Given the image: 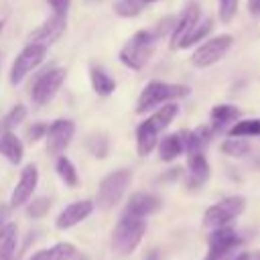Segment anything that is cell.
Segmentation results:
<instances>
[{
    "instance_id": "cell-32",
    "label": "cell",
    "mask_w": 260,
    "mask_h": 260,
    "mask_svg": "<svg viewBox=\"0 0 260 260\" xmlns=\"http://www.w3.org/2000/svg\"><path fill=\"white\" fill-rule=\"evenodd\" d=\"M49 207H51V201L47 197H37L26 205V215L32 219H41L49 211Z\"/></svg>"
},
{
    "instance_id": "cell-8",
    "label": "cell",
    "mask_w": 260,
    "mask_h": 260,
    "mask_svg": "<svg viewBox=\"0 0 260 260\" xmlns=\"http://www.w3.org/2000/svg\"><path fill=\"white\" fill-rule=\"evenodd\" d=\"M65 75L67 71L63 67H53V69H45L37 79L35 83L30 85V98L37 106H45L49 104L57 91L61 89L63 81H65Z\"/></svg>"
},
{
    "instance_id": "cell-44",
    "label": "cell",
    "mask_w": 260,
    "mask_h": 260,
    "mask_svg": "<svg viewBox=\"0 0 260 260\" xmlns=\"http://www.w3.org/2000/svg\"><path fill=\"white\" fill-rule=\"evenodd\" d=\"M0 65H2V55H0Z\"/></svg>"
},
{
    "instance_id": "cell-42",
    "label": "cell",
    "mask_w": 260,
    "mask_h": 260,
    "mask_svg": "<svg viewBox=\"0 0 260 260\" xmlns=\"http://www.w3.org/2000/svg\"><path fill=\"white\" fill-rule=\"evenodd\" d=\"M144 2H146V4H148V2H156V0H144Z\"/></svg>"
},
{
    "instance_id": "cell-40",
    "label": "cell",
    "mask_w": 260,
    "mask_h": 260,
    "mask_svg": "<svg viewBox=\"0 0 260 260\" xmlns=\"http://www.w3.org/2000/svg\"><path fill=\"white\" fill-rule=\"evenodd\" d=\"M250 260H260V250H256V252H250Z\"/></svg>"
},
{
    "instance_id": "cell-34",
    "label": "cell",
    "mask_w": 260,
    "mask_h": 260,
    "mask_svg": "<svg viewBox=\"0 0 260 260\" xmlns=\"http://www.w3.org/2000/svg\"><path fill=\"white\" fill-rule=\"evenodd\" d=\"M47 124H43V122H37V124H32L28 130H26V136H28V140L30 142H37V140H41V138H45V134H47Z\"/></svg>"
},
{
    "instance_id": "cell-39",
    "label": "cell",
    "mask_w": 260,
    "mask_h": 260,
    "mask_svg": "<svg viewBox=\"0 0 260 260\" xmlns=\"http://www.w3.org/2000/svg\"><path fill=\"white\" fill-rule=\"evenodd\" d=\"M144 260H158V252H156V250H150L148 256H146Z\"/></svg>"
},
{
    "instance_id": "cell-2",
    "label": "cell",
    "mask_w": 260,
    "mask_h": 260,
    "mask_svg": "<svg viewBox=\"0 0 260 260\" xmlns=\"http://www.w3.org/2000/svg\"><path fill=\"white\" fill-rule=\"evenodd\" d=\"M154 43H156V37H154L152 30H138L120 49L118 57L128 69L138 71L148 63V59H150V55L154 51Z\"/></svg>"
},
{
    "instance_id": "cell-22",
    "label": "cell",
    "mask_w": 260,
    "mask_h": 260,
    "mask_svg": "<svg viewBox=\"0 0 260 260\" xmlns=\"http://www.w3.org/2000/svg\"><path fill=\"white\" fill-rule=\"evenodd\" d=\"M16 242H18V228L16 223L8 221L0 230V260H14Z\"/></svg>"
},
{
    "instance_id": "cell-36",
    "label": "cell",
    "mask_w": 260,
    "mask_h": 260,
    "mask_svg": "<svg viewBox=\"0 0 260 260\" xmlns=\"http://www.w3.org/2000/svg\"><path fill=\"white\" fill-rule=\"evenodd\" d=\"M10 205H6V203H0V230L8 223V217H10Z\"/></svg>"
},
{
    "instance_id": "cell-12",
    "label": "cell",
    "mask_w": 260,
    "mask_h": 260,
    "mask_svg": "<svg viewBox=\"0 0 260 260\" xmlns=\"http://www.w3.org/2000/svg\"><path fill=\"white\" fill-rule=\"evenodd\" d=\"M39 183V171L35 165H26L22 171H20V177H18V183L10 195V207H18V205H24L28 203V199L32 197V191Z\"/></svg>"
},
{
    "instance_id": "cell-9",
    "label": "cell",
    "mask_w": 260,
    "mask_h": 260,
    "mask_svg": "<svg viewBox=\"0 0 260 260\" xmlns=\"http://www.w3.org/2000/svg\"><path fill=\"white\" fill-rule=\"evenodd\" d=\"M45 53H47V47H43V45H30V43H28V45L16 55V59H14V63H12V67H10V83H12V85L20 83L32 69H37V67L43 63Z\"/></svg>"
},
{
    "instance_id": "cell-26",
    "label": "cell",
    "mask_w": 260,
    "mask_h": 260,
    "mask_svg": "<svg viewBox=\"0 0 260 260\" xmlns=\"http://www.w3.org/2000/svg\"><path fill=\"white\" fill-rule=\"evenodd\" d=\"M177 114H179V106H177L175 102H167V104L158 106V108L154 110V114H152L148 120L158 128V132H162V130L175 120Z\"/></svg>"
},
{
    "instance_id": "cell-18",
    "label": "cell",
    "mask_w": 260,
    "mask_h": 260,
    "mask_svg": "<svg viewBox=\"0 0 260 260\" xmlns=\"http://www.w3.org/2000/svg\"><path fill=\"white\" fill-rule=\"evenodd\" d=\"M187 167H189V187H199L209 177V162L205 152H187Z\"/></svg>"
},
{
    "instance_id": "cell-25",
    "label": "cell",
    "mask_w": 260,
    "mask_h": 260,
    "mask_svg": "<svg viewBox=\"0 0 260 260\" xmlns=\"http://www.w3.org/2000/svg\"><path fill=\"white\" fill-rule=\"evenodd\" d=\"M211 30H213V20H211V18H203V20H199V22L191 28V32L181 41L179 49H189V47L197 45L199 41H205V39L209 37Z\"/></svg>"
},
{
    "instance_id": "cell-11",
    "label": "cell",
    "mask_w": 260,
    "mask_h": 260,
    "mask_svg": "<svg viewBox=\"0 0 260 260\" xmlns=\"http://www.w3.org/2000/svg\"><path fill=\"white\" fill-rule=\"evenodd\" d=\"M65 26H67V14H55V12H53V16H51L49 20H45L39 28H35V30L26 37V41H28L30 45L49 47V45H53V43L65 32Z\"/></svg>"
},
{
    "instance_id": "cell-38",
    "label": "cell",
    "mask_w": 260,
    "mask_h": 260,
    "mask_svg": "<svg viewBox=\"0 0 260 260\" xmlns=\"http://www.w3.org/2000/svg\"><path fill=\"white\" fill-rule=\"evenodd\" d=\"M230 260H250V252H238V254H234Z\"/></svg>"
},
{
    "instance_id": "cell-15",
    "label": "cell",
    "mask_w": 260,
    "mask_h": 260,
    "mask_svg": "<svg viewBox=\"0 0 260 260\" xmlns=\"http://www.w3.org/2000/svg\"><path fill=\"white\" fill-rule=\"evenodd\" d=\"M160 207V199L152 193H134L130 197V201L126 203L124 207V213L122 215H132V217H144L154 213L156 209Z\"/></svg>"
},
{
    "instance_id": "cell-1",
    "label": "cell",
    "mask_w": 260,
    "mask_h": 260,
    "mask_svg": "<svg viewBox=\"0 0 260 260\" xmlns=\"http://www.w3.org/2000/svg\"><path fill=\"white\" fill-rule=\"evenodd\" d=\"M185 95H189L187 85L167 83V81H150V83H146V87L138 95L136 114H144L148 110H154V108H158L167 102H173V100H181Z\"/></svg>"
},
{
    "instance_id": "cell-33",
    "label": "cell",
    "mask_w": 260,
    "mask_h": 260,
    "mask_svg": "<svg viewBox=\"0 0 260 260\" xmlns=\"http://www.w3.org/2000/svg\"><path fill=\"white\" fill-rule=\"evenodd\" d=\"M238 4H240V0H219L217 12H219V20L223 24H230L234 20V16L238 12Z\"/></svg>"
},
{
    "instance_id": "cell-24",
    "label": "cell",
    "mask_w": 260,
    "mask_h": 260,
    "mask_svg": "<svg viewBox=\"0 0 260 260\" xmlns=\"http://www.w3.org/2000/svg\"><path fill=\"white\" fill-rule=\"evenodd\" d=\"M228 136H242V138H250V136H260V118H238L230 128H228Z\"/></svg>"
},
{
    "instance_id": "cell-3",
    "label": "cell",
    "mask_w": 260,
    "mask_h": 260,
    "mask_svg": "<svg viewBox=\"0 0 260 260\" xmlns=\"http://www.w3.org/2000/svg\"><path fill=\"white\" fill-rule=\"evenodd\" d=\"M146 232V219L144 217H132L122 215L112 232V248L118 254H130L138 248L142 242V236Z\"/></svg>"
},
{
    "instance_id": "cell-23",
    "label": "cell",
    "mask_w": 260,
    "mask_h": 260,
    "mask_svg": "<svg viewBox=\"0 0 260 260\" xmlns=\"http://www.w3.org/2000/svg\"><path fill=\"white\" fill-rule=\"evenodd\" d=\"M89 81H91V87L98 95H110L116 89V79L106 69H102L98 65H93L89 69Z\"/></svg>"
},
{
    "instance_id": "cell-31",
    "label": "cell",
    "mask_w": 260,
    "mask_h": 260,
    "mask_svg": "<svg viewBox=\"0 0 260 260\" xmlns=\"http://www.w3.org/2000/svg\"><path fill=\"white\" fill-rule=\"evenodd\" d=\"M108 138L104 136V134H93V136H89L87 138V148H89V152L93 154V156H98V158H104L106 154H108Z\"/></svg>"
},
{
    "instance_id": "cell-5",
    "label": "cell",
    "mask_w": 260,
    "mask_h": 260,
    "mask_svg": "<svg viewBox=\"0 0 260 260\" xmlns=\"http://www.w3.org/2000/svg\"><path fill=\"white\" fill-rule=\"evenodd\" d=\"M246 209V197L242 195H230L221 201L209 205L203 213V225L213 230L221 225H230L234 219H238Z\"/></svg>"
},
{
    "instance_id": "cell-16",
    "label": "cell",
    "mask_w": 260,
    "mask_h": 260,
    "mask_svg": "<svg viewBox=\"0 0 260 260\" xmlns=\"http://www.w3.org/2000/svg\"><path fill=\"white\" fill-rule=\"evenodd\" d=\"M242 116L240 108H236L234 104H217L211 108L209 112V120H211V130L213 132H221L225 130L230 124H234L238 118Z\"/></svg>"
},
{
    "instance_id": "cell-10",
    "label": "cell",
    "mask_w": 260,
    "mask_h": 260,
    "mask_svg": "<svg viewBox=\"0 0 260 260\" xmlns=\"http://www.w3.org/2000/svg\"><path fill=\"white\" fill-rule=\"evenodd\" d=\"M75 134V124L71 120H65V118H59L55 120L49 128H47V134H45V140H47V152L53 154V156H59L71 142Z\"/></svg>"
},
{
    "instance_id": "cell-19",
    "label": "cell",
    "mask_w": 260,
    "mask_h": 260,
    "mask_svg": "<svg viewBox=\"0 0 260 260\" xmlns=\"http://www.w3.org/2000/svg\"><path fill=\"white\" fill-rule=\"evenodd\" d=\"M0 154L12 162V165H18L24 156V146L20 142V138H16V134L12 130H6V132H0Z\"/></svg>"
},
{
    "instance_id": "cell-17",
    "label": "cell",
    "mask_w": 260,
    "mask_h": 260,
    "mask_svg": "<svg viewBox=\"0 0 260 260\" xmlns=\"http://www.w3.org/2000/svg\"><path fill=\"white\" fill-rule=\"evenodd\" d=\"M158 134H160L158 128L148 118L142 124H138V128H136V150H138L140 156H146L156 148Z\"/></svg>"
},
{
    "instance_id": "cell-37",
    "label": "cell",
    "mask_w": 260,
    "mask_h": 260,
    "mask_svg": "<svg viewBox=\"0 0 260 260\" xmlns=\"http://www.w3.org/2000/svg\"><path fill=\"white\" fill-rule=\"evenodd\" d=\"M248 12L254 18H260V0H248Z\"/></svg>"
},
{
    "instance_id": "cell-21",
    "label": "cell",
    "mask_w": 260,
    "mask_h": 260,
    "mask_svg": "<svg viewBox=\"0 0 260 260\" xmlns=\"http://www.w3.org/2000/svg\"><path fill=\"white\" fill-rule=\"evenodd\" d=\"M77 254L75 246L69 244V242H59L51 248H45V250H39L35 252L28 260H73Z\"/></svg>"
},
{
    "instance_id": "cell-28",
    "label": "cell",
    "mask_w": 260,
    "mask_h": 260,
    "mask_svg": "<svg viewBox=\"0 0 260 260\" xmlns=\"http://www.w3.org/2000/svg\"><path fill=\"white\" fill-rule=\"evenodd\" d=\"M55 169H57V175L59 179L67 185V187H75L79 183V177H77V171L73 167V162L65 156V154H59L57 156V162H55Z\"/></svg>"
},
{
    "instance_id": "cell-14",
    "label": "cell",
    "mask_w": 260,
    "mask_h": 260,
    "mask_svg": "<svg viewBox=\"0 0 260 260\" xmlns=\"http://www.w3.org/2000/svg\"><path fill=\"white\" fill-rule=\"evenodd\" d=\"M93 211V201L89 199H81V201H75V203H69L55 219V225L59 230H69L73 225H77L79 221H83L89 213Z\"/></svg>"
},
{
    "instance_id": "cell-41",
    "label": "cell",
    "mask_w": 260,
    "mask_h": 260,
    "mask_svg": "<svg viewBox=\"0 0 260 260\" xmlns=\"http://www.w3.org/2000/svg\"><path fill=\"white\" fill-rule=\"evenodd\" d=\"M2 26H4V22H2V20H0V30H2Z\"/></svg>"
},
{
    "instance_id": "cell-35",
    "label": "cell",
    "mask_w": 260,
    "mask_h": 260,
    "mask_svg": "<svg viewBox=\"0 0 260 260\" xmlns=\"http://www.w3.org/2000/svg\"><path fill=\"white\" fill-rule=\"evenodd\" d=\"M49 6L53 8L55 14H67V8L71 4V0H47Z\"/></svg>"
},
{
    "instance_id": "cell-6",
    "label": "cell",
    "mask_w": 260,
    "mask_h": 260,
    "mask_svg": "<svg viewBox=\"0 0 260 260\" xmlns=\"http://www.w3.org/2000/svg\"><path fill=\"white\" fill-rule=\"evenodd\" d=\"M234 45V37L223 32V35H217V37H211V39H205L191 55V65L199 67V69H205V67H211L215 63H219L232 49Z\"/></svg>"
},
{
    "instance_id": "cell-27",
    "label": "cell",
    "mask_w": 260,
    "mask_h": 260,
    "mask_svg": "<svg viewBox=\"0 0 260 260\" xmlns=\"http://www.w3.org/2000/svg\"><path fill=\"white\" fill-rule=\"evenodd\" d=\"M221 152L232 156V158H242L250 152V142L242 136H228L221 142Z\"/></svg>"
},
{
    "instance_id": "cell-7",
    "label": "cell",
    "mask_w": 260,
    "mask_h": 260,
    "mask_svg": "<svg viewBox=\"0 0 260 260\" xmlns=\"http://www.w3.org/2000/svg\"><path fill=\"white\" fill-rule=\"evenodd\" d=\"M240 244L238 232L232 225H221L213 228L211 234L207 236V256L205 260H230Z\"/></svg>"
},
{
    "instance_id": "cell-13",
    "label": "cell",
    "mask_w": 260,
    "mask_h": 260,
    "mask_svg": "<svg viewBox=\"0 0 260 260\" xmlns=\"http://www.w3.org/2000/svg\"><path fill=\"white\" fill-rule=\"evenodd\" d=\"M201 20V10L197 2H189L185 6V10L181 12V16L175 22V28L171 32V49H179L181 41L191 32V28Z\"/></svg>"
},
{
    "instance_id": "cell-4",
    "label": "cell",
    "mask_w": 260,
    "mask_h": 260,
    "mask_svg": "<svg viewBox=\"0 0 260 260\" xmlns=\"http://www.w3.org/2000/svg\"><path fill=\"white\" fill-rule=\"evenodd\" d=\"M132 183V171L130 169H118L102 179L95 195V203L102 209H112L118 205L122 195L126 193L128 185Z\"/></svg>"
},
{
    "instance_id": "cell-20",
    "label": "cell",
    "mask_w": 260,
    "mask_h": 260,
    "mask_svg": "<svg viewBox=\"0 0 260 260\" xmlns=\"http://www.w3.org/2000/svg\"><path fill=\"white\" fill-rule=\"evenodd\" d=\"M158 156L160 160L165 162H171L175 160L179 154L185 152V140H183V130L181 132H173V134H167L158 144Z\"/></svg>"
},
{
    "instance_id": "cell-29",
    "label": "cell",
    "mask_w": 260,
    "mask_h": 260,
    "mask_svg": "<svg viewBox=\"0 0 260 260\" xmlns=\"http://www.w3.org/2000/svg\"><path fill=\"white\" fill-rule=\"evenodd\" d=\"M144 0H116L114 4V12L118 16H124V18H132V16H138L144 8Z\"/></svg>"
},
{
    "instance_id": "cell-43",
    "label": "cell",
    "mask_w": 260,
    "mask_h": 260,
    "mask_svg": "<svg viewBox=\"0 0 260 260\" xmlns=\"http://www.w3.org/2000/svg\"><path fill=\"white\" fill-rule=\"evenodd\" d=\"M89 2H100V0H89Z\"/></svg>"
},
{
    "instance_id": "cell-30",
    "label": "cell",
    "mask_w": 260,
    "mask_h": 260,
    "mask_svg": "<svg viewBox=\"0 0 260 260\" xmlns=\"http://www.w3.org/2000/svg\"><path fill=\"white\" fill-rule=\"evenodd\" d=\"M26 118V108L22 104H16L2 120H0V132H6V130H12L14 126H18L22 120Z\"/></svg>"
}]
</instances>
